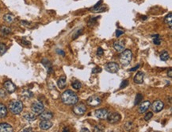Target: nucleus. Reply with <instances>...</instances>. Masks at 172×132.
<instances>
[{
    "mask_svg": "<svg viewBox=\"0 0 172 132\" xmlns=\"http://www.w3.org/2000/svg\"><path fill=\"white\" fill-rule=\"evenodd\" d=\"M61 100L66 105H75L78 103L79 97L71 90H67L61 95Z\"/></svg>",
    "mask_w": 172,
    "mask_h": 132,
    "instance_id": "f257e3e1",
    "label": "nucleus"
},
{
    "mask_svg": "<svg viewBox=\"0 0 172 132\" xmlns=\"http://www.w3.org/2000/svg\"><path fill=\"white\" fill-rule=\"evenodd\" d=\"M133 58V52L130 49H125L121 52L119 56V60L121 64L124 66H127L131 62Z\"/></svg>",
    "mask_w": 172,
    "mask_h": 132,
    "instance_id": "f03ea898",
    "label": "nucleus"
},
{
    "mask_svg": "<svg viewBox=\"0 0 172 132\" xmlns=\"http://www.w3.org/2000/svg\"><path fill=\"white\" fill-rule=\"evenodd\" d=\"M9 110L14 115H18L23 110V103L20 100H12L9 103Z\"/></svg>",
    "mask_w": 172,
    "mask_h": 132,
    "instance_id": "7ed1b4c3",
    "label": "nucleus"
},
{
    "mask_svg": "<svg viewBox=\"0 0 172 132\" xmlns=\"http://www.w3.org/2000/svg\"><path fill=\"white\" fill-rule=\"evenodd\" d=\"M31 109L34 114L40 115L42 111H44V110H45V107H44V104L41 103V102H40V101H37V102H34V103L32 104Z\"/></svg>",
    "mask_w": 172,
    "mask_h": 132,
    "instance_id": "20e7f679",
    "label": "nucleus"
},
{
    "mask_svg": "<svg viewBox=\"0 0 172 132\" xmlns=\"http://www.w3.org/2000/svg\"><path fill=\"white\" fill-rule=\"evenodd\" d=\"M107 120L108 122L111 123V124H114L117 122H120L121 120V116L119 113L117 112H112V113H108L107 115Z\"/></svg>",
    "mask_w": 172,
    "mask_h": 132,
    "instance_id": "39448f33",
    "label": "nucleus"
},
{
    "mask_svg": "<svg viewBox=\"0 0 172 132\" xmlns=\"http://www.w3.org/2000/svg\"><path fill=\"white\" fill-rule=\"evenodd\" d=\"M105 69L110 73H116L119 70V64L116 62H109L105 65Z\"/></svg>",
    "mask_w": 172,
    "mask_h": 132,
    "instance_id": "423d86ee",
    "label": "nucleus"
},
{
    "mask_svg": "<svg viewBox=\"0 0 172 132\" xmlns=\"http://www.w3.org/2000/svg\"><path fill=\"white\" fill-rule=\"evenodd\" d=\"M86 111V107L85 104L83 103H79V104L75 105L73 107V112L77 115H84V113Z\"/></svg>",
    "mask_w": 172,
    "mask_h": 132,
    "instance_id": "0eeeda50",
    "label": "nucleus"
},
{
    "mask_svg": "<svg viewBox=\"0 0 172 132\" xmlns=\"http://www.w3.org/2000/svg\"><path fill=\"white\" fill-rule=\"evenodd\" d=\"M101 102H102L101 98H99L98 96H96V95L90 96V97L87 99V103L91 107H97L101 103Z\"/></svg>",
    "mask_w": 172,
    "mask_h": 132,
    "instance_id": "6e6552de",
    "label": "nucleus"
},
{
    "mask_svg": "<svg viewBox=\"0 0 172 132\" xmlns=\"http://www.w3.org/2000/svg\"><path fill=\"white\" fill-rule=\"evenodd\" d=\"M163 107H164V103H163L161 100H159V99L153 102V103L152 104V108L153 111L156 113H158L162 111Z\"/></svg>",
    "mask_w": 172,
    "mask_h": 132,
    "instance_id": "1a4fd4ad",
    "label": "nucleus"
},
{
    "mask_svg": "<svg viewBox=\"0 0 172 132\" xmlns=\"http://www.w3.org/2000/svg\"><path fill=\"white\" fill-rule=\"evenodd\" d=\"M3 85L6 91H7V92H9V93H13V92H14V91H16V89H17L15 84H14L13 82L10 81V80H6V81L4 83Z\"/></svg>",
    "mask_w": 172,
    "mask_h": 132,
    "instance_id": "9d476101",
    "label": "nucleus"
},
{
    "mask_svg": "<svg viewBox=\"0 0 172 132\" xmlns=\"http://www.w3.org/2000/svg\"><path fill=\"white\" fill-rule=\"evenodd\" d=\"M108 111L106 109H98L95 111V116L100 119H106L108 115Z\"/></svg>",
    "mask_w": 172,
    "mask_h": 132,
    "instance_id": "9b49d317",
    "label": "nucleus"
},
{
    "mask_svg": "<svg viewBox=\"0 0 172 132\" xmlns=\"http://www.w3.org/2000/svg\"><path fill=\"white\" fill-rule=\"evenodd\" d=\"M39 126L41 130H49L53 126V122L50 120H41Z\"/></svg>",
    "mask_w": 172,
    "mask_h": 132,
    "instance_id": "f8f14e48",
    "label": "nucleus"
},
{
    "mask_svg": "<svg viewBox=\"0 0 172 132\" xmlns=\"http://www.w3.org/2000/svg\"><path fill=\"white\" fill-rule=\"evenodd\" d=\"M144 78H145V73L143 72L140 71V72H138L135 75V76L133 78V81L135 82L136 83L141 84V83H143Z\"/></svg>",
    "mask_w": 172,
    "mask_h": 132,
    "instance_id": "ddd939ff",
    "label": "nucleus"
},
{
    "mask_svg": "<svg viewBox=\"0 0 172 132\" xmlns=\"http://www.w3.org/2000/svg\"><path fill=\"white\" fill-rule=\"evenodd\" d=\"M14 130L10 124L6 122L0 123V132H12Z\"/></svg>",
    "mask_w": 172,
    "mask_h": 132,
    "instance_id": "4468645a",
    "label": "nucleus"
},
{
    "mask_svg": "<svg viewBox=\"0 0 172 132\" xmlns=\"http://www.w3.org/2000/svg\"><path fill=\"white\" fill-rule=\"evenodd\" d=\"M53 117V114L50 111H42L39 115V118L41 120H50Z\"/></svg>",
    "mask_w": 172,
    "mask_h": 132,
    "instance_id": "2eb2a0df",
    "label": "nucleus"
},
{
    "mask_svg": "<svg viewBox=\"0 0 172 132\" xmlns=\"http://www.w3.org/2000/svg\"><path fill=\"white\" fill-rule=\"evenodd\" d=\"M114 48L117 52H122L125 49L124 41H117L114 43Z\"/></svg>",
    "mask_w": 172,
    "mask_h": 132,
    "instance_id": "dca6fc26",
    "label": "nucleus"
},
{
    "mask_svg": "<svg viewBox=\"0 0 172 132\" xmlns=\"http://www.w3.org/2000/svg\"><path fill=\"white\" fill-rule=\"evenodd\" d=\"M150 106H151L150 101H148V100L145 101V102H143V103L141 104V106H140L139 112L141 113V114H142V113H145V111H147L148 110V108Z\"/></svg>",
    "mask_w": 172,
    "mask_h": 132,
    "instance_id": "f3484780",
    "label": "nucleus"
},
{
    "mask_svg": "<svg viewBox=\"0 0 172 132\" xmlns=\"http://www.w3.org/2000/svg\"><path fill=\"white\" fill-rule=\"evenodd\" d=\"M57 85H58L59 88L63 89L67 85V78L65 76H60V78L57 80Z\"/></svg>",
    "mask_w": 172,
    "mask_h": 132,
    "instance_id": "a211bd4d",
    "label": "nucleus"
},
{
    "mask_svg": "<svg viewBox=\"0 0 172 132\" xmlns=\"http://www.w3.org/2000/svg\"><path fill=\"white\" fill-rule=\"evenodd\" d=\"M7 115V108L4 104L0 103V118H5Z\"/></svg>",
    "mask_w": 172,
    "mask_h": 132,
    "instance_id": "6ab92c4d",
    "label": "nucleus"
},
{
    "mask_svg": "<svg viewBox=\"0 0 172 132\" xmlns=\"http://www.w3.org/2000/svg\"><path fill=\"white\" fill-rule=\"evenodd\" d=\"M23 118L26 119L27 122H33V121L36 119V115L35 114H33V113H27L26 115H24Z\"/></svg>",
    "mask_w": 172,
    "mask_h": 132,
    "instance_id": "aec40b11",
    "label": "nucleus"
},
{
    "mask_svg": "<svg viewBox=\"0 0 172 132\" xmlns=\"http://www.w3.org/2000/svg\"><path fill=\"white\" fill-rule=\"evenodd\" d=\"M171 21H172V13L171 12H170V13L165 17V19H164V22L169 25V28H170V29H171L172 27Z\"/></svg>",
    "mask_w": 172,
    "mask_h": 132,
    "instance_id": "412c9836",
    "label": "nucleus"
},
{
    "mask_svg": "<svg viewBox=\"0 0 172 132\" xmlns=\"http://www.w3.org/2000/svg\"><path fill=\"white\" fill-rule=\"evenodd\" d=\"M3 19L6 22L10 23L14 20V16L11 14H6L3 16Z\"/></svg>",
    "mask_w": 172,
    "mask_h": 132,
    "instance_id": "4be33fe9",
    "label": "nucleus"
},
{
    "mask_svg": "<svg viewBox=\"0 0 172 132\" xmlns=\"http://www.w3.org/2000/svg\"><path fill=\"white\" fill-rule=\"evenodd\" d=\"M0 31H1V33H2V34L7 35L11 33V29L7 27V26H2L1 29H0Z\"/></svg>",
    "mask_w": 172,
    "mask_h": 132,
    "instance_id": "5701e85b",
    "label": "nucleus"
},
{
    "mask_svg": "<svg viewBox=\"0 0 172 132\" xmlns=\"http://www.w3.org/2000/svg\"><path fill=\"white\" fill-rule=\"evenodd\" d=\"M169 53L168 52H167V51H163L160 54V59L163 61H167V60L169 59Z\"/></svg>",
    "mask_w": 172,
    "mask_h": 132,
    "instance_id": "b1692460",
    "label": "nucleus"
},
{
    "mask_svg": "<svg viewBox=\"0 0 172 132\" xmlns=\"http://www.w3.org/2000/svg\"><path fill=\"white\" fill-rule=\"evenodd\" d=\"M143 99V95H141V93L137 94L136 95V99H135V102H134V105H138L141 102V100Z\"/></svg>",
    "mask_w": 172,
    "mask_h": 132,
    "instance_id": "393cba45",
    "label": "nucleus"
},
{
    "mask_svg": "<svg viewBox=\"0 0 172 132\" xmlns=\"http://www.w3.org/2000/svg\"><path fill=\"white\" fill-rule=\"evenodd\" d=\"M6 51V45H4L3 43L0 42V56L3 55Z\"/></svg>",
    "mask_w": 172,
    "mask_h": 132,
    "instance_id": "a878e982",
    "label": "nucleus"
},
{
    "mask_svg": "<svg viewBox=\"0 0 172 132\" xmlns=\"http://www.w3.org/2000/svg\"><path fill=\"white\" fill-rule=\"evenodd\" d=\"M71 86H72V87H74L75 89H80L81 87H82V84H81L80 82L75 81L71 83Z\"/></svg>",
    "mask_w": 172,
    "mask_h": 132,
    "instance_id": "bb28decb",
    "label": "nucleus"
},
{
    "mask_svg": "<svg viewBox=\"0 0 172 132\" xmlns=\"http://www.w3.org/2000/svg\"><path fill=\"white\" fill-rule=\"evenodd\" d=\"M22 95H24V96H26V97H27V98H30L33 96V94L32 93L31 91H28V90H26V91H24L23 92H22Z\"/></svg>",
    "mask_w": 172,
    "mask_h": 132,
    "instance_id": "cd10ccee",
    "label": "nucleus"
},
{
    "mask_svg": "<svg viewBox=\"0 0 172 132\" xmlns=\"http://www.w3.org/2000/svg\"><path fill=\"white\" fill-rule=\"evenodd\" d=\"M128 85H129V81H128L127 80H123V81L121 82V85H120V88H121V89H122V88H124V87H127Z\"/></svg>",
    "mask_w": 172,
    "mask_h": 132,
    "instance_id": "c85d7f7f",
    "label": "nucleus"
},
{
    "mask_svg": "<svg viewBox=\"0 0 172 132\" xmlns=\"http://www.w3.org/2000/svg\"><path fill=\"white\" fill-rule=\"evenodd\" d=\"M152 116H153V113L152 112H150V111H149V112L147 113L146 115H145V119L146 121H148L149 119H151V118H152Z\"/></svg>",
    "mask_w": 172,
    "mask_h": 132,
    "instance_id": "c756f323",
    "label": "nucleus"
},
{
    "mask_svg": "<svg viewBox=\"0 0 172 132\" xmlns=\"http://www.w3.org/2000/svg\"><path fill=\"white\" fill-rule=\"evenodd\" d=\"M153 43H154L155 45H160L161 43V39L159 38V37H154L153 39Z\"/></svg>",
    "mask_w": 172,
    "mask_h": 132,
    "instance_id": "7c9ffc66",
    "label": "nucleus"
},
{
    "mask_svg": "<svg viewBox=\"0 0 172 132\" xmlns=\"http://www.w3.org/2000/svg\"><path fill=\"white\" fill-rule=\"evenodd\" d=\"M100 72H102V68L100 67H95L92 69V73H98Z\"/></svg>",
    "mask_w": 172,
    "mask_h": 132,
    "instance_id": "2f4dec72",
    "label": "nucleus"
},
{
    "mask_svg": "<svg viewBox=\"0 0 172 132\" xmlns=\"http://www.w3.org/2000/svg\"><path fill=\"white\" fill-rule=\"evenodd\" d=\"M103 53H104L103 49H102L101 47L98 48V50H97V55H98V56H102V55H103Z\"/></svg>",
    "mask_w": 172,
    "mask_h": 132,
    "instance_id": "473e14b6",
    "label": "nucleus"
},
{
    "mask_svg": "<svg viewBox=\"0 0 172 132\" xmlns=\"http://www.w3.org/2000/svg\"><path fill=\"white\" fill-rule=\"evenodd\" d=\"M6 95V91L4 89H0V97H5Z\"/></svg>",
    "mask_w": 172,
    "mask_h": 132,
    "instance_id": "72a5a7b5",
    "label": "nucleus"
},
{
    "mask_svg": "<svg viewBox=\"0 0 172 132\" xmlns=\"http://www.w3.org/2000/svg\"><path fill=\"white\" fill-rule=\"evenodd\" d=\"M124 33V31H121V30H120V29H117V31H116V36H117V37H119L121 35H122Z\"/></svg>",
    "mask_w": 172,
    "mask_h": 132,
    "instance_id": "f704fd0d",
    "label": "nucleus"
},
{
    "mask_svg": "<svg viewBox=\"0 0 172 132\" xmlns=\"http://www.w3.org/2000/svg\"><path fill=\"white\" fill-rule=\"evenodd\" d=\"M102 130H103V128H100V126H98H98H95V127H94V131H98H98H101Z\"/></svg>",
    "mask_w": 172,
    "mask_h": 132,
    "instance_id": "c9c22d12",
    "label": "nucleus"
},
{
    "mask_svg": "<svg viewBox=\"0 0 172 132\" xmlns=\"http://www.w3.org/2000/svg\"><path fill=\"white\" fill-rule=\"evenodd\" d=\"M140 67V64H138V65H137L136 67H134V68H131V69H129V72H133V71H136V70L137 69V68H139Z\"/></svg>",
    "mask_w": 172,
    "mask_h": 132,
    "instance_id": "e433bc0d",
    "label": "nucleus"
},
{
    "mask_svg": "<svg viewBox=\"0 0 172 132\" xmlns=\"http://www.w3.org/2000/svg\"><path fill=\"white\" fill-rule=\"evenodd\" d=\"M57 52H58L59 54H61L63 56H65V52H64L63 50H60V49H57Z\"/></svg>",
    "mask_w": 172,
    "mask_h": 132,
    "instance_id": "4c0bfd02",
    "label": "nucleus"
},
{
    "mask_svg": "<svg viewBox=\"0 0 172 132\" xmlns=\"http://www.w3.org/2000/svg\"><path fill=\"white\" fill-rule=\"evenodd\" d=\"M167 76H168L170 78L172 77V69H171V68H170V69H169L168 72H167Z\"/></svg>",
    "mask_w": 172,
    "mask_h": 132,
    "instance_id": "58836bf2",
    "label": "nucleus"
},
{
    "mask_svg": "<svg viewBox=\"0 0 172 132\" xmlns=\"http://www.w3.org/2000/svg\"><path fill=\"white\" fill-rule=\"evenodd\" d=\"M32 130H33V128H31V127L23 129V131H32Z\"/></svg>",
    "mask_w": 172,
    "mask_h": 132,
    "instance_id": "ea45409f",
    "label": "nucleus"
},
{
    "mask_svg": "<svg viewBox=\"0 0 172 132\" xmlns=\"http://www.w3.org/2000/svg\"><path fill=\"white\" fill-rule=\"evenodd\" d=\"M81 131H87L89 132V130L87 128H82L81 129Z\"/></svg>",
    "mask_w": 172,
    "mask_h": 132,
    "instance_id": "a19ab883",
    "label": "nucleus"
},
{
    "mask_svg": "<svg viewBox=\"0 0 172 132\" xmlns=\"http://www.w3.org/2000/svg\"><path fill=\"white\" fill-rule=\"evenodd\" d=\"M66 130H67V131H69V129L68 128H64V131H66Z\"/></svg>",
    "mask_w": 172,
    "mask_h": 132,
    "instance_id": "79ce46f5",
    "label": "nucleus"
}]
</instances>
